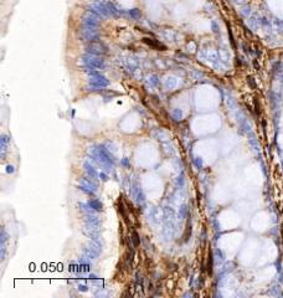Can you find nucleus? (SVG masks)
<instances>
[{
	"instance_id": "11",
	"label": "nucleus",
	"mask_w": 283,
	"mask_h": 298,
	"mask_svg": "<svg viewBox=\"0 0 283 298\" xmlns=\"http://www.w3.org/2000/svg\"><path fill=\"white\" fill-rule=\"evenodd\" d=\"M144 42H147V44H149L150 46H153V47H162V49H164L162 45H159V44H156V42H154V41H151L150 39H144Z\"/></svg>"
},
{
	"instance_id": "4",
	"label": "nucleus",
	"mask_w": 283,
	"mask_h": 298,
	"mask_svg": "<svg viewBox=\"0 0 283 298\" xmlns=\"http://www.w3.org/2000/svg\"><path fill=\"white\" fill-rule=\"evenodd\" d=\"M81 39L83 41H96L98 40V33H97V27L96 26H87L83 25V27L81 29L80 31Z\"/></svg>"
},
{
	"instance_id": "5",
	"label": "nucleus",
	"mask_w": 283,
	"mask_h": 298,
	"mask_svg": "<svg viewBox=\"0 0 283 298\" xmlns=\"http://www.w3.org/2000/svg\"><path fill=\"white\" fill-rule=\"evenodd\" d=\"M87 52H88V53H92V55L102 56V55L108 53V47H107L103 42L96 40V41H91V42L87 45Z\"/></svg>"
},
{
	"instance_id": "2",
	"label": "nucleus",
	"mask_w": 283,
	"mask_h": 298,
	"mask_svg": "<svg viewBox=\"0 0 283 298\" xmlns=\"http://www.w3.org/2000/svg\"><path fill=\"white\" fill-rule=\"evenodd\" d=\"M88 9L93 13H96L98 16H108L111 15V9L108 2H103V0H94L93 3L89 4Z\"/></svg>"
},
{
	"instance_id": "10",
	"label": "nucleus",
	"mask_w": 283,
	"mask_h": 298,
	"mask_svg": "<svg viewBox=\"0 0 283 298\" xmlns=\"http://www.w3.org/2000/svg\"><path fill=\"white\" fill-rule=\"evenodd\" d=\"M129 15H131L133 19H138V18L140 16V10H138V9H132V10H129Z\"/></svg>"
},
{
	"instance_id": "9",
	"label": "nucleus",
	"mask_w": 283,
	"mask_h": 298,
	"mask_svg": "<svg viewBox=\"0 0 283 298\" xmlns=\"http://www.w3.org/2000/svg\"><path fill=\"white\" fill-rule=\"evenodd\" d=\"M88 205L93 209L94 211H101V210H102V204H101L98 200H94V199H93V200H89V201H88Z\"/></svg>"
},
{
	"instance_id": "3",
	"label": "nucleus",
	"mask_w": 283,
	"mask_h": 298,
	"mask_svg": "<svg viewBox=\"0 0 283 298\" xmlns=\"http://www.w3.org/2000/svg\"><path fill=\"white\" fill-rule=\"evenodd\" d=\"M86 71L89 73V83L92 86L103 88V87H107L109 84V81L104 76H102L101 73H98L96 70H86Z\"/></svg>"
},
{
	"instance_id": "1",
	"label": "nucleus",
	"mask_w": 283,
	"mask_h": 298,
	"mask_svg": "<svg viewBox=\"0 0 283 298\" xmlns=\"http://www.w3.org/2000/svg\"><path fill=\"white\" fill-rule=\"evenodd\" d=\"M83 66L86 67V70H102L104 69V61L97 55H92V53H87L82 57Z\"/></svg>"
},
{
	"instance_id": "8",
	"label": "nucleus",
	"mask_w": 283,
	"mask_h": 298,
	"mask_svg": "<svg viewBox=\"0 0 283 298\" xmlns=\"http://www.w3.org/2000/svg\"><path fill=\"white\" fill-rule=\"evenodd\" d=\"M85 169H86V171L88 173V175L91 176V179L92 180H96V178H97V171L93 169V167H91L88 163H85Z\"/></svg>"
},
{
	"instance_id": "6",
	"label": "nucleus",
	"mask_w": 283,
	"mask_h": 298,
	"mask_svg": "<svg viewBox=\"0 0 283 298\" xmlns=\"http://www.w3.org/2000/svg\"><path fill=\"white\" fill-rule=\"evenodd\" d=\"M82 22L83 25H87V26H98V22H100V16L93 13L91 10H87L85 13V15L82 16Z\"/></svg>"
},
{
	"instance_id": "7",
	"label": "nucleus",
	"mask_w": 283,
	"mask_h": 298,
	"mask_svg": "<svg viewBox=\"0 0 283 298\" xmlns=\"http://www.w3.org/2000/svg\"><path fill=\"white\" fill-rule=\"evenodd\" d=\"M80 188L82 191L87 193L88 195H94V193H96L97 190V186L96 184H94L93 182H91L89 179H81V183H80Z\"/></svg>"
},
{
	"instance_id": "12",
	"label": "nucleus",
	"mask_w": 283,
	"mask_h": 298,
	"mask_svg": "<svg viewBox=\"0 0 283 298\" xmlns=\"http://www.w3.org/2000/svg\"><path fill=\"white\" fill-rule=\"evenodd\" d=\"M133 242H134L136 246H138V244H139V241H138V235L136 232L133 233Z\"/></svg>"
}]
</instances>
